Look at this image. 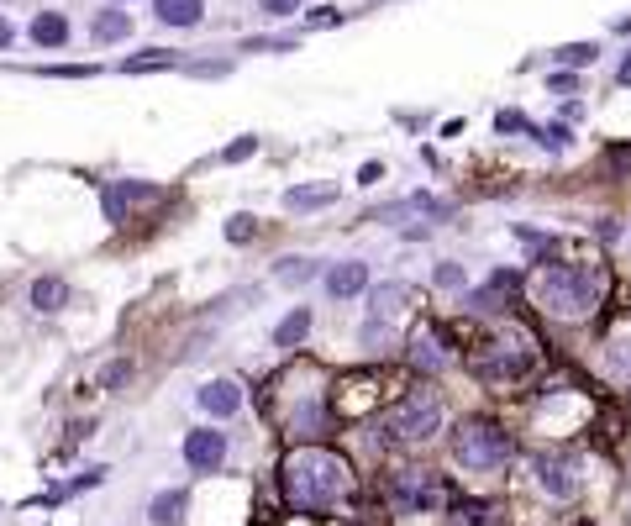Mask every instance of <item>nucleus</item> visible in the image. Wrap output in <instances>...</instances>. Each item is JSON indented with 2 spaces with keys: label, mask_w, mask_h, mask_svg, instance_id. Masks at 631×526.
I'll list each match as a JSON object with an SVG mask.
<instances>
[{
  "label": "nucleus",
  "mask_w": 631,
  "mask_h": 526,
  "mask_svg": "<svg viewBox=\"0 0 631 526\" xmlns=\"http://www.w3.org/2000/svg\"><path fill=\"white\" fill-rule=\"evenodd\" d=\"M279 490H284V505H290L295 516H327L353 495V463L332 448L300 442V448H290L279 463Z\"/></svg>",
  "instance_id": "f257e3e1"
},
{
  "label": "nucleus",
  "mask_w": 631,
  "mask_h": 526,
  "mask_svg": "<svg viewBox=\"0 0 631 526\" xmlns=\"http://www.w3.org/2000/svg\"><path fill=\"white\" fill-rule=\"evenodd\" d=\"M532 300L553 321H584L600 306V274L584 263H542L532 274Z\"/></svg>",
  "instance_id": "f03ea898"
},
{
  "label": "nucleus",
  "mask_w": 631,
  "mask_h": 526,
  "mask_svg": "<svg viewBox=\"0 0 631 526\" xmlns=\"http://www.w3.org/2000/svg\"><path fill=\"white\" fill-rule=\"evenodd\" d=\"M511 458H516V442H511V432H505L500 421L468 416V421H458V427H453V463H458V469H468V474H495Z\"/></svg>",
  "instance_id": "7ed1b4c3"
},
{
  "label": "nucleus",
  "mask_w": 631,
  "mask_h": 526,
  "mask_svg": "<svg viewBox=\"0 0 631 526\" xmlns=\"http://www.w3.org/2000/svg\"><path fill=\"white\" fill-rule=\"evenodd\" d=\"M379 432L390 437V442H432L437 432H442V400H437V390H405L390 411H384V421H379Z\"/></svg>",
  "instance_id": "20e7f679"
},
{
  "label": "nucleus",
  "mask_w": 631,
  "mask_h": 526,
  "mask_svg": "<svg viewBox=\"0 0 631 526\" xmlns=\"http://www.w3.org/2000/svg\"><path fill=\"white\" fill-rule=\"evenodd\" d=\"M468 369H474V379L484 384V390H511V384H521L526 374L537 369V353L532 342H516V348H505V342H484V348L468 358Z\"/></svg>",
  "instance_id": "39448f33"
},
{
  "label": "nucleus",
  "mask_w": 631,
  "mask_h": 526,
  "mask_svg": "<svg viewBox=\"0 0 631 526\" xmlns=\"http://www.w3.org/2000/svg\"><path fill=\"white\" fill-rule=\"evenodd\" d=\"M384 495L400 516H432L442 505V474L437 469H395Z\"/></svg>",
  "instance_id": "423d86ee"
},
{
  "label": "nucleus",
  "mask_w": 631,
  "mask_h": 526,
  "mask_svg": "<svg viewBox=\"0 0 631 526\" xmlns=\"http://www.w3.org/2000/svg\"><path fill=\"white\" fill-rule=\"evenodd\" d=\"M158 200H164V190L148 185V179H106L100 185V216H106V227H127L142 206H158Z\"/></svg>",
  "instance_id": "0eeeda50"
},
{
  "label": "nucleus",
  "mask_w": 631,
  "mask_h": 526,
  "mask_svg": "<svg viewBox=\"0 0 631 526\" xmlns=\"http://www.w3.org/2000/svg\"><path fill=\"white\" fill-rule=\"evenodd\" d=\"M179 458H185V469L190 474H221L227 469V458H232V437L221 432V427H190L185 442H179Z\"/></svg>",
  "instance_id": "6e6552de"
},
{
  "label": "nucleus",
  "mask_w": 631,
  "mask_h": 526,
  "mask_svg": "<svg viewBox=\"0 0 631 526\" xmlns=\"http://www.w3.org/2000/svg\"><path fill=\"white\" fill-rule=\"evenodd\" d=\"M532 479L547 500H574L584 490V474H579V458L574 453H537L532 458Z\"/></svg>",
  "instance_id": "1a4fd4ad"
},
{
  "label": "nucleus",
  "mask_w": 631,
  "mask_h": 526,
  "mask_svg": "<svg viewBox=\"0 0 631 526\" xmlns=\"http://www.w3.org/2000/svg\"><path fill=\"white\" fill-rule=\"evenodd\" d=\"M195 406L206 411L211 421H232L242 406H248V395H242V379H227V374H221V379H206V384L195 390Z\"/></svg>",
  "instance_id": "9d476101"
},
{
  "label": "nucleus",
  "mask_w": 631,
  "mask_h": 526,
  "mask_svg": "<svg viewBox=\"0 0 631 526\" xmlns=\"http://www.w3.org/2000/svg\"><path fill=\"white\" fill-rule=\"evenodd\" d=\"M69 300H74V285L64 274H37L32 285H27V306L37 316H58V311H69Z\"/></svg>",
  "instance_id": "9b49d317"
},
{
  "label": "nucleus",
  "mask_w": 631,
  "mask_h": 526,
  "mask_svg": "<svg viewBox=\"0 0 631 526\" xmlns=\"http://www.w3.org/2000/svg\"><path fill=\"white\" fill-rule=\"evenodd\" d=\"M321 285H327L332 300H358L363 290H369V263H363V258H342V263H332V269L321 274Z\"/></svg>",
  "instance_id": "f8f14e48"
},
{
  "label": "nucleus",
  "mask_w": 631,
  "mask_h": 526,
  "mask_svg": "<svg viewBox=\"0 0 631 526\" xmlns=\"http://www.w3.org/2000/svg\"><path fill=\"white\" fill-rule=\"evenodd\" d=\"M405 348H411V363H416L421 374H447V369H453V353H447V342L432 327H421Z\"/></svg>",
  "instance_id": "ddd939ff"
},
{
  "label": "nucleus",
  "mask_w": 631,
  "mask_h": 526,
  "mask_svg": "<svg viewBox=\"0 0 631 526\" xmlns=\"http://www.w3.org/2000/svg\"><path fill=\"white\" fill-rule=\"evenodd\" d=\"M27 37H32V48L58 53V48H69L74 27H69V16H64V11H37L32 22H27Z\"/></svg>",
  "instance_id": "4468645a"
},
{
  "label": "nucleus",
  "mask_w": 631,
  "mask_h": 526,
  "mask_svg": "<svg viewBox=\"0 0 631 526\" xmlns=\"http://www.w3.org/2000/svg\"><path fill=\"white\" fill-rule=\"evenodd\" d=\"M132 37V11H121V6H100L90 16V43L95 48H111V43H127Z\"/></svg>",
  "instance_id": "2eb2a0df"
},
{
  "label": "nucleus",
  "mask_w": 631,
  "mask_h": 526,
  "mask_svg": "<svg viewBox=\"0 0 631 526\" xmlns=\"http://www.w3.org/2000/svg\"><path fill=\"white\" fill-rule=\"evenodd\" d=\"M405 306H416V285H405V279H390V285H379L369 295V316H379V321L405 316Z\"/></svg>",
  "instance_id": "dca6fc26"
},
{
  "label": "nucleus",
  "mask_w": 631,
  "mask_h": 526,
  "mask_svg": "<svg viewBox=\"0 0 631 526\" xmlns=\"http://www.w3.org/2000/svg\"><path fill=\"white\" fill-rule=\"evenodd\" d=\"M190 516V490H158L148 500V526H185Z\"/></svg>",
  "instance_id": "f3484780"
},
{
  "label": "nucleus",
  "mask_w": 631,
  "mask_h": 526,
  "mask_svg": "<svg viewBox=\"0 0 631 526\" xmlns=\"http://www.w3.org/2000/svg\"><path fill=\"white\" fill-rule=\"evenodd\" d=\"M153 16L164 27H179V32H190L206 22V0H153Z\"/></svg>",
  "instance_id": "a211bd4d"
},
{
  "label": "nucleus",
  "mask_w": 631,
  "mask_h": 526,
  "mask_svg": "<svg viewBox=\"0 0 631 526\" xmlns=\"http://www.w3.org/2000/svg\"><path fill=\"white\" fill-rule=\"evenodd\" d=\"M327 269H321L316 258H305V253H290V258H279L274 263V285H284V290H300V285H311V279H321Z\"/></svg>",
  "instance_id": "6ab92c4d"
},
{
  "label": "nucleus",
  "mask_w": 631,
  "mask_h": 526,
  "mask_svg": "<svg viewBox=\"0 0 631 526\" xmlns=\"http://www.w3.org/2000/svg\"><path fill=\"white\" fill-rule=\"evenodd\" d=\"M311 321H316V316H311V306H295V311L274 327V348H279V353L305 348V337H311Z\"/></svg>",
  "instance_id": "aec40b11"
},
{
  "label": "nucleus",
  "mask_w": 631,
  "mask_h": 526,
  "mask_svg": "<svg viewBox=\"0 0 631 526\" xmlns=\"http://www.w3.org/2000/svg\"><path fill=\"white\" fill-rule=\"evenodd\" d=\"M332 200H337V185H295V190H284V211L311 216L321 206H332Z\"/></svg>",
  "instance_id": "412c9836"
},
{
  "label": "nucleus",
  "mask_w": 631,
  "mask_h": 526,
  "mask_svg": "<svg viewBox=\"0 0 631 526\" xmlns=\"http://www.w3.org/2000/svg\"><path fill=\"white\" fill-rule=\"evenodd\" d=\"M158 69H185V58L174 48H148L137 58H121V74H158Z\"/></svg>",
  "instance_id": "4be33fe9"
},
{
  "label": "nucleus",
  "mask_w": 631,
  "mask_h": 526,
  "mask_svg": "<svg viewBox=\"0 0 631 526\" xmlns=\"http://www.w3.org/2000/svg\"><path fill=\"white\" fill-rule=\"evenodd\" d=\"M605 369L616 379H631V332H616L605 342Z\"/></svg>",
  "instance_id": "5701e85b"
},
{
  "label": "nucleus",
  "mask_w": 631,
  "mask_h": 526,
  "mask_svg": "<svg viewBox=\"0 0 631 526\" xmlns=\"http://www.w3.org/2000/svg\"><path fill=\"white\" fill-rule=\"evenodd\" d=\"M600 58V43H563V48H553V64H563V69H589Z\"/></svg>",
  "instance_id": "b1692460"
},
{
  "label": "nucleus",
  "mask_w": 631,
  "mask_h": 526,
  "mask_svg": "<svg viewBox=\"0 0 631 526\" xmlns=\"http://www.w3.org/2000/svg\"><path fill=\"white\" fill-rule=\"evenodd\" d=\"M358 342H363L369 353H384V348L395 342V321H379V316H369V321H363V332H358Z\"/></svg>",
  "instance_id": "393cba45"
},
{
  "label": "nucleus",
  "mask_w": 631,
  "mask_h": 526,
  "mask_svg": "<svg viewBox=\"0 0 631 526\" xmlns=\"http://www.w3.org/2000/svg\"><path fill=\"white\" fill-rule=\"evenodd\" d=\"M132 358H111L106 363V369H100V390H106V395H121V390H127V384H132Z\"/></svg>",
  "instance_id": "a878e982"
},
{
  "label": "nucleus",
  "mask_w": 631,
  "mask_h": 526,
  "mask_svg": "<svg viewBox=\"0 0 631 526\" xmlns=\"http://www.w3.org/2000/svg\"><path fill=\"white\" fill-rule=\"evenodd\" d=\"M253 237H258V216H248V211L227 216V242H232V248H248Z\"/></svg>",
  "instance_id": "bb28decb"
},
{
  "label": "nucleus",
  "mask_w": 631,
  "mask_h": 526,
  "mask_svg": "<svg viewBox=\"0 0 631 526\" xmlns=\"http://www.w3.org/2000/svg\"><path fill=\"white\" fill-rule=\"evenodd\" d=\"M432 279H437L442 290H463L468 285V269H463V263H453V258H442L437 269H432Z\"/></svg>",
  "instance_id": "cd10ccee"
},
{
  "label": "nucleus",
  "mask_w": 631,
  "mask_h": 526,
  "mask_svg": "<svg viewBox=\"0 0 631 526\" xmlns=\"http://www.w3.org/2000/svg\"><path fill=\"white\" fill-rule=\"evenodd\" d=\"M532 137H537L542 148H553V153H563L568 143H574V137H568V127H558V121H553V127H537V121H532Z\"/></svg>",
  "instance_id": "c85d7f7f"
},
{
  "label": "nucleus",
  "mask_w": 631,
  "mask_h": 526,
  "mask_svg": "<svg viewBox=\"0 0 631 526\" xmlns=\"http://www.w3.org/2000/svg\"><path fill=\"white\" fill-rule=\"evenodd\" d=\"M253 153H258V137H237V143H227L216 158H221V164H248Z\"/></svg>",
  "instance_id": "c756f323"
},
{
  "label": "nucleus",
  "mask_w": 631,
  "mask_h": 526,
  "mask_svg": "<svg viewBox=\"0 0 631 526\" xmlns=\"http://www.w3.org/2000/svg\"><path fill=\"white\" fill-rule=\"evenodd\" d=\"M305 6V0H258V11L269 16V22H279V16H295Z\"/></svg>",
  "instance_id": "7c9ffc66"
},
{
  "label": "nucleus",
  "mask_w": 631,
  "mask_h": 526,
  "mask_svg": "<svg viewBox=\"0 0 631 526\" xmlns=\"http://www.w3.org/2000/svg\"><path fill=\"white\" fill-rule=\"evenodd\" d=\"M248 53H284V48H295L290 37H248V43H242Z\"/></svg>",
  "instance_id": "2f4dec72"
},
{
  "label": "nucleus",
  "mask_w": 631,
  "mask_h": 526,
  "mask_svg": "<svg viewBox=\"0 0 631 526\" xmlns=\"http://www.w3.org/2000/svg\"><path fill=\"white\" fill-rule=\"evenodd\" d=\"M495 132H500V137H505V132H532V121H526L521 111H500V116H495Z\"/></svg>",
  "instance_id": "473e14b6"
},
{
  "label": "nucleus",
  "mask_w": 631,
  "mask_h": 526,
  "mask_svg": "<svg viewBox=\"0 0 631 526\" xmlns=\"http://www.w3.org/2000/svg\"><path fill=\"white\" fill-rule=\"evenodd\" d=\"M195 79H221V74H232V64H227V58H216V64H185Z\"/></svg>",
  "instance_id": "72a5a7b5"
},
{
  "label": "nucleus",
  "mask_w": 631,
  "mask_h": 526,
  "mask_svg": "<svg viewBox=\"0 0 631 526\" xmlns=\"http://www.w3.org/2000/svg\"><path fill=\"white\" fill-rule=\"evenodd\" d=\"M547 90H553V95H574L579 79H574V74H547Z\"/></svg>",
  "instance_id": "f704fd0d"
},
{
  "label": "nucleus",
  "mask_w": 631,
  "mask_h": 526,
  "mask_svg": "<svg viewBox=\"0 0 631 526\" xmlns=\"http://www.w3.org/2000/svg\"><path fill=\"white\" fill-rule=\"evenodd\" d=\"M379 179H384V164H363L358 169V185H379Z\"/></svg>",
  "instance_id": "c9c22d12"
},
{
  "label": "nucleus",
  "mask_w": 631,
  "mask_h": 526,
  "mask_svg": "<svg viewBox=\"0 0 631 526\" xmlns=\"http://www.w3.org/2000/svg\"><path fill=\"white\" fill-rule=\"evenodd\" d=\"M332 22H342V11H316L311 16V27H332Z\"/></svg>",
  "instance_id": "e433bc0d"
},
{
  "label": "nucleus",
  "mask_w": 631,
  "mask_h": 526,
  "mask_svg": "<svg viewBox=\"0 0 631 526\" xmlns=\"http://www.w3.org/2000/svg\"><path fill=\"white\" fill-rule=\"evenodd\" d=\"M11 43H16V27L6 22V16H0V48H11Z\"/></svg>",
  "instance_id": "4c0bfd02"
},
{
  "label": "nucleus",
  "mask_w": 631,
  "mask_h": 526,
  "mask_svg": "<svg viewBox=\"0 0 631 526\" xmlns=\"http://www.w3.org/2000/svg\"><path fill=\"white\" fill-rule=\"evenodd\" d=\"M616 79H621V85H631V53L621 58V69H616Z\"/></svg>",
  "instance_id": "58836bf2"
},
{
  "label": "nucleus",
  "mask_w": 631,
  "mask_h": 526,
  "mask_svg": "<svg viewBox=\"0 0 631 526\" xmlns=\"http://www.w3.org/2000/svg\"><path fill=\"white\" fill-rule=\"evenodd\" d=\"M111 6H127V0H111Z\"/></svg>",
  "instance_id": "ea45409f"
},
{
  "label": "nucleus",
  "mask_w": 631,
  "mask_h": 526,
  "mask_svg": "<svg viewBox=\"0 0 631 526\" xmlns=\"http://www.w3.org/2000/svg\"><path fill=\"white\" fill-rule=\"evenodd\" d=\"M11 6H22V0H11Z\"/></svg>",
  "instance_id": "a19ab883"
},
{
  "label": "nucleus",
  "mask_w": 631,
  "mask_h": 526,
  "mask_svg": "<svg viewBox=\"0 0 631 526\" xmlns=\"http://www.w3.org/2000/svg\"><path fill=\"white\" fill-rule=\"evenodd\" d=\"M626 526H631V521H626Z\"/></svg>",
  "instance_id": "79ce46f5"
}]
</instances>
